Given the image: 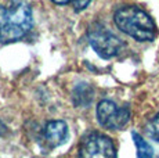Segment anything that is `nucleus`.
Returning a JSON list of instances; mask_svg holds the SVG:
<instances>
[{
  "label": "nucleus",
  "instance_id": "1",
  "mask_svg": "<svg viewBox=\"0 0 159 158\" xmlns=\"http://www.w3.org/2000/svg\"><path fill=\"white\" fill-rule=\"evenodd\" d=\"M32 25V8L25 2L13 0L8 7L0 6V43H14L22 39Z\"/></svg>",
  "mask_w": 159,
  "mask_h": 158
},
{
  "label": "nucleus",
  "instance_id": "2",
  "mask_svg": "<svg viewBox=\"0 0 159 158\" xmlns=\"http://www.w3.org/2000/svg\"><path fill=\"white\" fill-rule=\"evenodd\" d=\"M114 21L119 31L139 42H152L158 35L151 16L137 6H125L116 10Z\"/></svg>",
  "mask_w": 159,
  "mask_h": 158
},
{
  "label": "nucleus",
  "instance_id": "3",
  "mask_svg": "<svg viewBox=\"0 0 159 158\" xmlns=\"http://www.w3.org/2000/svg\"><path fill=\"white\" fill-rule=\"evenodd\" d=\"M87 38L94 51L105 60L116 57L125 49L123 40L102 24H93L87 31Z\"/></svg>",
  "mask_w": 159,
  "mask_h": 158
},
{
  "label": "nucleus",
  "instance_id": "4",
  "mask_svg": "<svg viewBox=\"0 0 159 158\" xmlns=\"http://www.w3.org/2000/svg\"><path fill=\"white\" fill-rule=\"evenodd\" d=\"M79 157L82 158H116V147L107 135L91 132L86 135L79 146Z\"/></svg>",
  "mask_w": 159,
  "mask_h": 158
},
{
  "label": "nucleus",
  "instance_id": "5",
  "mask_svg": "<svg viewBox=\"0 0 159 158\" xmlns=\"http://www.w3.org/2000/svg\"><path fill=\"white\" fill-rule=\"evenodd\" d=\"M96 115L101 126L111 130H118L129 122L130 110L127 107H118L111 100H101L97 105Z\"/></svg>",
  "mask_w": 159,
  "mask_h": 158
},
{
  "label": "nucleus",
  "instance_id": "6",
  "mask_svg": "<svg viewBox=\"0 0 159 158\" xmlns=\"http://www.w3.org/2000/svg\"><path fill=\"white\" fill-rule=\"evenodd\" d=\"M44 139L50 147H58L62 143H65L68 137V125L64 121H50L46 123L43 130Z\"/></svg>",
  "mask_w": 159,
  "mask_h": 158
},
{
  "label": "nucleus",
  "instance_id": "7",
  "mask_svg": "<svg viewBox=\"0 0 159 158\" xmlns=\"http://www.w3.org/2000/svg\"><path fill=\"white\" fill-rule=\"evenodd\" d=\"M73 104L79 107H84L91 103L93 99V89L87 83H80L73 90Z\"/></svg>",
  "mask_w": 159,
  "mask_h": 158
},
{
  "label": "nucleus",
  "instance_id": "8",
  "mask_svg": "<svg viewBox=\"0 0 159 158\" xmlns=\"http://www.w3.org/2000/svg\"><path fill=\"white\" fill-rule=\"evenodd\" d=\"M131 137H133L134 144H136V147H137V156H139L140 158H151L152 156H154L152 147L139 135V133L133 132L131 133Z\"/></svg>",
  "mask_w": 159,
  "mask_h": 158
},
{
  "label": "nucleus",
  "instance_id": "9",
  "mask_svg": "<svg viewBox=\"0 0 159 158\" xmlns=\"http://www.w3.org/2000/svg\"><path fill=\"white\" fill-rule=\"evenodd\" d=\"M148 133L154 140H157L159 143V112L149 121L148 123Z\"/></svg>",
  "mask_w": 159,
  "mask_h": 158
},
{
  "label": "nucleus",
  "instance_id": "10",
  "mask_svg": "<svg viewBox=\"0 0 159 158\" xmlns=\"http://www.w3.org/2000/svg\"><path fill=\"white\" fill-rule=\"evenodd\" d=\"M72 2H73V10L76 13H80V11H83L90 4L91 0H72Z\"/></svg>",
  "mask_w": 159,
  "mask_h": 158
},
{
  "label": "nucleus",
  "instance_id": "11",
  "mask_svg": "<svg viewBox=\"0 0 159 158\" xmlns=\"http://www.w3.org/2000/svg\"><path fill=\"white\" fill-rule=\"evenodd\" d=\"M53 3H56V4H61V6H64V4H68V3H71L72 0H51Z\"/></svg>",
  "mask_w": 159,
  "mask_h": 158
}]
</instances>
